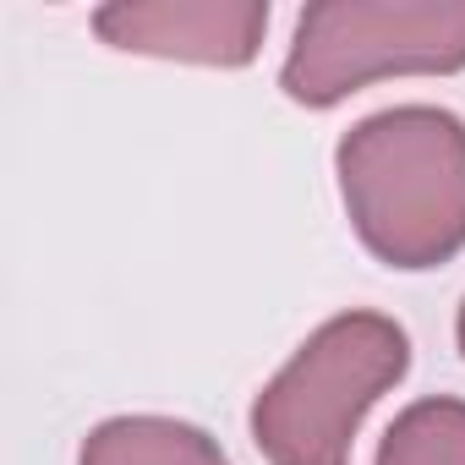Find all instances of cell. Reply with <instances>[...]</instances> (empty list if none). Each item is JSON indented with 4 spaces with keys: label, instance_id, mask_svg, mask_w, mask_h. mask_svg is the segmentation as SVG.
I'll return each instance as SVG.
<instances>
[{
    "label": "cell",
    "instance_id": "6da1fadb",
    "mask_svg": "<svg viewBox=\"0 0 465 465\" xmlns=\"http://www.w3.org/2000/svg\"><path fill=\"white\" fill-rule=\"evenodd\" d=\"M340 203L361 247L421 274L465 252V121L438 104H394L334 148Z\"/></svg>",
    "mask_w": 465,
    "mask_h": 465
},
{
    "label": "cell",
    "instance_id": "7a4b0ae2",
    "mask_svg": "<svg viewBox=\"0 0 465 465\" xmlns=\"http://www.w3.org/2000/svg\"><path fill=\"white\" fill-rule=\"evenodd\" d=\"M411 372V334L383 312H340L252 400V443L269 465H351L367 411Z\"/></svg>",
    "mask_w": 465,
    "mask_h": 465
},
{
    "label": "cell",
    "instance_id": "3957f363",
    "mask_svg": "<svg viewBox=\"0 0 465 465\" xmlns=\"http://www.w3.org/2000/svg\"><path fill=\"white\" fill-rule=\"evenodd\" d=\"M465 72V0H318L296 17L280 88L302 110H334L383 77Z\"/></svg>",
    "mask_w": 465,
    "mask_h": 465
},
{
    "label": "cell",
    "instance_id": "277c9868",
    "mask_svg": "<svg viewBox=\"0 0 465 465\" xmlns=\"http://www.w3.org/2000/svg\"><path fill=\"white\" fill-rule=\"evenodd\" d=\"M94 34L121 55L181 66H252L269 34L263 0H110L94 12Z\"/></svg>",
    "mask_w": 465,
    "mask_h": 465
},
{
    "label": "cell",
    "instance_id": "5b68a950",
    "mask_svg": "<svg viewBox=\"0 0 465 465\" xmlns=\"http://www.w3.org/2000/svg\"><path fill=\"white\" fill-rule=\"evenodd\" d=\"M77 465H230V454L175 416H110L83 438Z\"/></svg>",
    "mask_w": 465,
    "mask_h": 465
},
{
    "label": "cell",
    "instance_id": "8992f818",
    "mask_svg": "<svg viewBox=\"0 0 465 465\" xmlns=\"http://www.w3.org/2000/svg\"><path fill=\"white\" fill-rule=\"evenodd\" d=\"M372 465H465V400L427 394L405 405L389 421Z\"/></svg>",
    "mask_w": 465,
    "mask_h": 465
},
{
    "label": "cell",
    "instance_id": "52a82bcc",
    "mask_svg": "<svg viewBox=\"0 0 465 465\" xmlns=\"http://www.w3.org/2000/svg\"><path fill=\"white\" fill-rule=\"evenodd\" d=\"M454 340H460V356H465V302H460V318H454Z\"/></svg>",
    "mask_w": 465,
    "mask_h": 465
}]
</instances>
